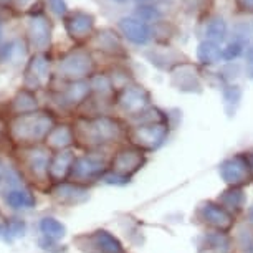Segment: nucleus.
<instances>
[{
    "label": "nucleus",
    "instance_id": "obj_17",
    "mask_svg": "<svg viewBox=\"0 0 253 253\" xmlns=\"http://www.w3.org/2000/svg\"><path fill=\"white\" fill-rule=\"evenodd\" d=\"M161 17V12L157 10L154 5H147V3H141L136 8V18L142 22H154Z\"/></svg>",
    "mask_w": 253,
    "mask_h": 253
},
{
    "label": "nucleus",
    "instance_id": "obj_12",
    "mask_svg": "<svg viewBox=\"0 0 253 253\" xmlns=\"http://www.w3.org/2000/svg\"><path fill=\"white\" fill-rule=\"evenodd\" d=\"M13 108H15V111H18V113L27 114L37 108V99L30 91H22L17 94L15 99H13Z\"/></svg>",
    "mask_w": 253,
    "mask_h": 253
},
{
    "label": "nucleus",
    "instance_id": "obj_1",
    "mask_svg": "<svg viewBox=\"0 0 253 253\" xmlns=\"http://www.w3.org/2000/svg\"><path fill=\"white\" fill-rule=\"evenodd\" d=\"M53 126V119L45 113L20 114L12 124V131L18 139H40Z\"/></svg>",
    "mask_w": 253,
    "mask_h": 253
},
{
    "label": "nucleus",
    "instance_id": "obj_10",
    "mask_svg": "<svg viewBox=\"0 0 253 253\" xmlns=\"http://www.w3.org/2000/svg\"><path fill=\"white\" fill-rule=\"evenodd\" d=\"M94 42H96V45H98L99 50L109 51V53H114L116 50H121L119 38L116 37V33H114L113 30L99 32L98 35H96V38H94Z\"/></svg>",
    "mask_w": 253,
    "mask_h": 253
},
{
    "label": "nucleus",
    "instance_id": "obj_14",
    "mask_svg": "<svg viewBox=\"0 0 253 253\" xmlns=\"http://www.w3.org/2000/svg\"><path fill=\"white\" fill-rule=\"evenodd\" d=\"M98 243H99V248H101L104 253H123L121 245L106 232L98 233Z\"/></svg>",
    "mask_w": 253,
    "mask_h": 253
},
{
    "label": "nucleus",
    "instance_id": "obj_19",
    "mask_svg": "<svg viewBox=\"0 0 253 253\" xmlns=\"http://www.w3.org/2000/svg\"><path fill=\"white\" fill-rule=\"evenodd\" d=\"M71 161H73V157H71V152H63V154H60L53 161V164H51V170H53V172H56L58 169H61V174H63L65 169H66L65 166H68Z\"/></svg>",
    "mask_w": 253,
    "mask_h": 253
},
{
    "label": "nucleus",
    "instance_id": "obj_15",
    "mask_svg": "<svg viewBox=\"0 0 253 253\" xmlns=\"http://www.w3.org/2000/svg\"><path fill=\"white\" fill-rule=\"evenodd\" d=\"M88 91H89L88 83H84V81H76V83H73L68 88L66 96H68V101L76 103V101H80V99H83L84 96H86Z\"/></svg>",
    "mask_w": 253,
    "mask_h": 253
},
{
    "label": "nucleus",
    "instance_id": "obj_11",
    "mask_svg": "<svg viewBox=\"0 0 253 253\" xmlns=\"http://www.w3.org/2000/svg\"><path fill=\"white\" fill-rule=\"evenodd\" d=\"M7 202L15 209H22V207H33L35 205V199L30 192H25V190H12L7 195Z\"/></svg>",
    "mask_w": 253,
    "mask_h": 253
},
{
    "label": "nucleus",
    "instance_id": "obj_27",
    "mask_svg": "<svg viewBox=\"0 0 253 253\" xmlns=\"http://www.w3.org/2000/svg\"><path fill=\"white\" fill-rule=\"evenodd\" d=\"M0 33H2V30H0Z\"/></svg>",
    "mask_w": 253,
    "mask_h": 253
},
{
    "label": "nucleus",
    "instance_id": "obj_7",
    "mask_svg": "<svg viewBox=\"0 0 253 253\" xmlns=\"http://www.w3.org/2000/svg\"><path fill=\"white\" fill-rule=\"evenodd\" d=\"M205 37L209 42L220 43L227 37V23L222 17H212L205 25Z\"/></svg>",
    "mask_w": 253,
    "mask_h": 253
},
{
    "label": "nucleus",
    "instance_id": "obj_22",
    "mask_svg": "<svg viewBox=\"0 0 253 253\" xmlns=\"http://www.w3.org/2000/svg\"><path fill=\"white\" fill-rule=\"evenodd\" d=\"M237 7L245 13H253V0H237Z\"/></svg>",
    "mask_w": 253,
    "mask_h": 253
},
{
    "label": "nucleus",
    "instance_id": "obj_8",
    "mask_svg": "<svg viewBox=\"0 0 253 253\" xmlns=\"http://www.w3.org/2000/svg\"><path fill=\"white\" fill-rule=\"evenodd\" d=\"M197 56L202 63L212 65V63H217V61L222 58V51H220V48H218V43H213V42L205 40L199 45Z\"/></svg>",
    "mask_w": 253,
    "mask_h": 253
},
{
    "label": "nucleus",
    "instance_id": "obj_5",
    "mask_svg": "<svg viewBox=\"0 0 253 253\" xmlns=\"http://www.w3.org/2000/svg\"><path fill=\"white\" fill-rule=\"evenodd\" d=\"M46 80H48V61L40 55L33 56L25 71L27 88H30V89L38 88V86H42V84H45Z\"/></svg>",
    "mask_w": 253,
    "mask_h": 253
},
{
    "label": "nucleus",
    "instance_id": "obj_23",
    "mask_svg": "<svg viewBox=\"0 0 253 253\" xmlns=\"http://www.w3.org/2000/svg\"><path fill=\"white\" fill-rule=\"evenodd\" d=\"M0 238H2V240H5V242L12 240V235H10V232H8L7 225H0Z\"/></svg>",
    "mask_w": 253,
    "mask_h": 253
},
{
    "label": "nucleus",
    "instance_id": "obj_16",
    "mask_svg": "<svg viewBox=\"0 0 253 253\" xmlns=\"http://www.w3.org/2000/svg\"><path fill=\"white\" fill-rule=\"evenodd\" d=\"M48 141L51 144L55 146H63V144H68L71 141V132L66 126H61V127H55L53 131L48 134Z\"/></svg>",
    "mask_w": 253,
    "mask_h": 253
},
{
    "label": "nucleus",
    "instance_id": "obj_26",
    "mask_svg": "<svg viewBox=\"0 0 253 253\" xmlns=\"http://www.w3.org/2000/svg\"><path fill=\"white\" fill-rule=\"evenodd\" d=\"M2 170H3L2 169V164H0V180H2Z\"/></svg>",
    "mask_w": 253,
    "mask_h": 253
},
{
    "label": "nucleus",
    "instance_id": "obj_3",
    "mask_svg": "<svg viewBox=\"0 0 253 253\" xmlns=\"http://www.w3.org/2000/svg\"><path fill=\"white\" fill-rule=\"evenodd\" d=\"M28 38L30 43L37 50H46L50 46L51 38V28L50 20L43 15H32L28 22Z\"/></svg>",
    "mask_w": 253,
    "mask_h": 253
},
{
    "label": "nucleus",
    "instance_id": "obj_25",
    "mask_svg": "<svg viewBox=\"0 0 253 253\" xmlns=\"http://www.w3.org/2000/svg\"><path fill=\"white\" fill-rule=\"evenodd\" d=\"M136 2H141V3H147V2H151V0H136Z\"/></svg>",
    "mask_w": 253,
    "mask_h": 253
},
{
    "label": "nucleus",
    "instance_id": "obj_13",
    "mask_svg": "<svg viewBox=\"0 0 253 253\" xmlns=\"http://www.w3.org/2000/svg\"><path fill=\"white\" fill-rule=\"evenodd\" d=\"M40 230L45 233L48 238H60L65 235V227L55 218H45L40 223Z\"/></svg>",
    "mask_w": 253,
    "mask_h": 253
},
{
    "label": "nucleus",
    "instance_id": "obj_20",
    "mask_svg": "<svg viewBox=\"0 0 253 253\" xmlns=\"http://www.w3.org/2000/svg\"><path fill=\"white\" fill-rule=\"evenodd\" d=\"M48 5L51 8V12L56 13L58 17H63L66 15V12H68V7H66L65 0H48Z\"/></svg>",
    "mask_w": 253,
    "mask_h": 253
},
{
    "label": "nucleus",
    "instance_id": "obj_24",
    "mask_svg": "<svg viewBox=\"0 0 253 253\" xmlns=\"http://www.w3.org/2000/svg\"><path fill=\"white\" fill-rule=\"evenodd\" d=\"M113 2H116V3H126L127 0H113Z\"/></svg>",
    "mask_w": 253,
    "mask_h": 253
},
{
    "label": "nucleus",
    "instance_id": "obj_21",
    "mask_svg": "<svg viewBox=\"0 0 253 253\" xmlns=\"http://www.w3.org/2000/svg\"><path fill=\"white\" fill-rule=\"evenodd\" d=\"M7 227L12 237H23V233H25V222L22 220H13Z\"/></svg>",
    "mask_w": 253,
    "mask_h": 253
},
{
    "label": "nucleus",
    "instance_id": "obj_9",
    "mask_svg": "<svg viewBox=\"0 0 253 253\" xmlns=\"http://www.w3.org/2000/svg\"><path fill=\"white\" fill-rule=\"evenodd\" d=\"M147 101H146V93L139 88H131L126 89L124 96L121 99V104L127 111H137V109H142Z\"/></svg>",
    "mask_w": 253,
    "mask_h": 253
},
{
    "label": "nucleus",
    "instance_id": "obj_6",
    "mask_svg": "<svg viewBox=\"0 0 253 253\" xmlns=\"http://www.w3.org/2000/svg\"><path fill=\"white\" fill-rule=\"evenodd\" d=\"M93 27H94V17L86 12H75L66 18V30L75 38H83L89 35Z\"/></svg>",
    "mask_w": 253,
    "mask_h": 253
},
{
    "label": "nucleus",
    "instance_id": "obj_18",
    "mask_svg": "<svg viewBox=\"0 0 253 253\" xmlns=\"http://www.w3.org/2000/svg\"><path fill=\"white\" fill-rule=\"evenodd\" d=\"M242 50H243V45L242 43H238V42H232V43H228L225 48H223L222 58L233 60V58H237V56L242 53Z\"/></svg>",
    "mask_w": 253,
    "mask_h": 253
},
{
    "label": "nucleus",
    "instance_id": "obj_4",
    "mask_svg": "<svg viewBox=\"0 0 253 253\" xmlns=\"http://www.w3.org/2000/svg\"><path fill=\"white\" fill-rule=\"evenodd\" d=\"M118 27L123 35L136 45H144L151 38V30H149V27H147V23L136 17L119 18Z\"/></svg>",
    "mask_w": 253,
    "mask_h": 253
},
{
    "label": "nucleus",
    "instance_id": "obj_2",
    "mask_svg": "<svg viewBox=\"0 0 253 253\" xmlns=\"http://www.w3.org/2000/svg\"><path fill=\"white\" fill-rule=\"evenodd\" d=\"M91 70V58L84 51H71L60 61V73L70 78H80L89 73Z\"/></svg>",
    "mask_w": 253,
    "mask_h": 253
}]
</instances>
